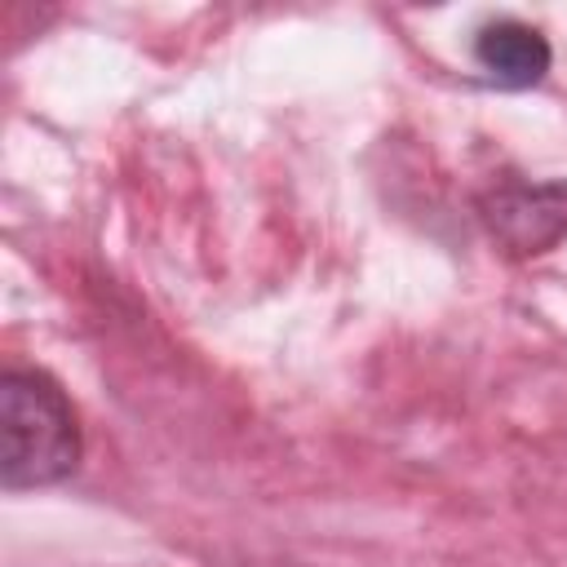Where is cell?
<instances>
[{"label": "cell", "instance_id": "3957f363", "mask_svg": "<svg viewBox=\"0 0 567 567\" xmlns=\"http://www.w3.org/2000/svg\"><path fill=\"white\" fill-rule=\"evenodd\" d=\"M549 58H554L549 40L536 27L518 22V18H496L474 40L478 71H487V80L501 84V89H527V84L545 80Z\"/></svg>", "mask_w": 567, "mask_h": 567}, {"label": "cell", "instance_id": "7a4b0ae2", "mask_svg": "<svg viewBox=\"0 0 567 567\" xmlns=\"http://www.w3.org/2000/svg\"><path fill=\"white\" fill-rule=\"evenodd\" d=\"M483 221L509 257H540L567 235V182H505L483 199Z\"/></svg>", "mask_w": 567, "mask_h": 567}, {"label": "cell", "instance_id": "6da1fadb", "mask_svg": "<svg viewBox=\"0 0 567 567\" xmlns=\"http://www.w3.org/2000/svg\"><path fill=\"white\" fill-rule=\"evenodd\" d=\"M80 421L66 390L40 368L0 377V483L9 492L49 487L80 465Z\"/></svg>", "mask_w": 567, "mask_h": 567}]
</instances>
